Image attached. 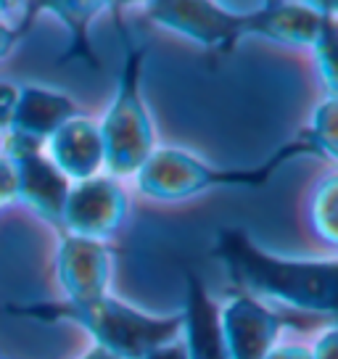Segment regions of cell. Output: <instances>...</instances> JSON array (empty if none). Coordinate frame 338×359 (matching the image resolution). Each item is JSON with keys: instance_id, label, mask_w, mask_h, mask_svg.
<instances>
[{"instance_id": "obj_13", "label": "cell", "mask_w": 338, "mask_h": 359, "mask_svg": "<svg viewBox=\"0 0 338 359\" xmlns=\"http://www.w3.org/2000/svg\"><path fill=\"white\" fill-rule=\"evenodd\" d=\"M77 114L82 111L67 93L46 88V85H34V82H22V95H19L16 116L8 133L19 135L29 143H37V146H46L48 137Z\"/></svg>"}, {"instance_id": "obj_14", "label": "cell", "mask_w": 338, "mask_h": 359, "mask_svg": "<svg viewBox=\"0 0 338 359\" xmlns=\"http://www.w3.org/2000/svg\"><path fill=\"white\" fill-rule=\"evenodd\" d=\"M37 13H50L56 16L58 22L67 27L69 32V50L64 61L69 58H79L85 64H90L93 69L101 67L98 56L93 53L90 45V24L101 16L103 11L111 8V3H93V0H43V3H34Z\"/></svg>"}, {"instance_id": "obj_11", "label": "cell", "mask_w": 338, "mask_h": 359, "mask_svg": "<svg viewBox=\"0 0 338 359\" xmlns=\"http://www.w3.org/2000/svg\"><path fill=\"white\" fill-rule=\"evenodd\" d=\"M333 22L336 19H327L312 3H259L254 37L315 50V45L323 40Z\"/></svg>"}, {"instance_id": "obj_20", "label": "cell", "mask_w": 338, "mask_h": 359, "mask_svg": "<svg viewBox=\"0 0 338 359\" xmlns=\"http://www.w3.org/2000/svg\"><path fill=\"white\" fill-rule=\"evenodd\" d=\"M19 203V172L6 154H0V209Z\"/></svg>"}, {"instance_id": "obj_15", "label": "cell", "mask_w": 338, "mask_h": 359, "mask_svg": "<svg viewBox=\"0 0 338 359\" xmlns=\"http://www.w3.org/2000/svg\"><path fill=\"white\" fill-rule=\"evenodd\" d=\"M302 133L312 143L317 156L338 164V98H325L320 103Z\"/></svg>"}, {"instance_id": "obj_24", "label": "cell", "mask_w": 338, "mask_h": 359, "mask_svg": "<svg viewBox=\"0 0 338 359\" xmlns=\"http://www.w3.org/2000/svg\"><path fill=\"white\" fill-rule=\"evenodd\" d=\"M79 359H119V357H114L111 351H106V348H101V346H95V344H93V346L88 348V351H85Z\"/></svg>"}, {"instance_id": "obj_2", "label": "cell", "mask_w": 338, "mask_h": 359, "mask_svg": "<svg viewBox=\"0 0 338 359\" xmlns=\"http://www.w3.org/2000/svg\"><path fill=\"white\" fill-rule=\"evenodd\" d=\"M6 312L43 317V320H72L88 330L95 346L111 351L119 359H143L164 344H172L182 333V312L148 314L114 299L111 293L93 304H24Z\"/></svg>"}, {"instance_id": "obj_8", "label": "cell", "mask_w": 338, "mask_h": 359, "mask_svg": "<svg viewBox=\"0 0 338 359\" xmlns=\"http://www.w3.org/2000/svg\"><path fill=\"white\" fill-rule=\"evenodd\" d=\"M114 251L103 241L58 233L56 278L67 304H93L109 296Z\"/></svg>"}, {"instance_id": "obj_1", "label": "cell", "mask_w": 338, "mask_h": 359, "mask_svg": "<svg viewBox=\"0 0 338 359\" xmlns=\"http://www.w3.org/2000/svg\"><path fill=\"white\" fill-rule=\"evenodd\" d=\"M212 257L241 293L338 320V259H288L257 246L246 230L222 227Z\"/></svg>"}, {"instance_id": "obj_9", "label": "cell", "mask_w": 338, "mask_h": 359, "mask_svg": "<svg viewBox=\"0 0 338 359\" xmlns=\"http://www.w3.org/2000/svg\"><path fill=\"white\" fill-rule=\"evenodd\" d=\"M291 323V317H283L248 293H238L219 306V325L230 359H264Z\"/></svg>"}, {"instance_id": "obj_18", "label": "cell", "mask_w": 338, "mask_h": 359, "mask_svg": "<svg viewBox=\"0 0 338 359\" xmlns=\"http://www.w3.org/2000/svg\"><path fill=\"white\" fill-rule=\"evenodd\" d=\"M320 77L327 88V98H338V19L330 24V29L323 34V40L315 45Z\"/></svg>"}, {"instance_id": "obj_19", "label": "cell", "mask_w": 338, "mask_h": 359, "mask_svg": "<svg viewBox=\"0 0 338 359\" xmlns=\"http://www.w3.org/2000/svg\"><path fill=\"white\" fill-rule=\"evenodd\" d=\"M19 95H22V82L0 79V135L11 130L16 106H19Z\"/></svg>"}, {"instance_id": "obj_6", "label": "cell", "mask_w": 338, "mask_h": 359, "mask_svg": "<svg viewBox=\"0 0 338 359\" xmlns=\"http://www.w3.org/2000/svg\"><path fill=\"white\" fill-rule=\"evenodd\" d=\"M124 217H127V196L119 180L98 175L82 182H72L58 233L109 243V238L124 224Z\"/></svg>"}, {"instance_id": "obj_4", "label": "cell", "mask_w": 338, "mask_h": 359, "mask_svg": "<svg viewBox=\"0 0 338 359\" xmlns=\"http://www.w3.org/2000/svg\"><path fill=\"white\" fill-rule=\"evenodd\" d=\"M293 156H317L304 133L296 140L280 146L257 169H219L193 156L182 148H156L143 167L137 169V191L156 201H180L196 193H203L219 185H262Z\"/></svg>"}, {"instance_id": "obj_23", "label": "cell", "mask_w": 338, "mask_h": 359, "mask_svg": "<svg viewBox=\"0 0 338 359\" xmlns=\"http://www.w3.org/2000/svg\"><path fill=\"white\" fill-rule=\"evenodd\" d=\"M264 359H312V348H306V346H275Z\"/></svg>"}, {"instance_id": "obj_16", "label": "cell", "mask_w": 338, "mask_h": 359, "mask_svg": "<svg viewBox=\"0 0 338 359\" xmlns=\"http://www.w3.org/2000/svg\"><path fill=\"white\" fill-rule=\"evenodd\" d=\"M309 217H312L317 236L338 246V175L320 182V188L312 196Z\"/></svg>"}, {"instance_id": "obj_5", "label": "cell", "mask_w": 338, "mask_h": 359, "mask_svg": "<svg viewBox=\"0 0 338 359\" xmlns=\"http://www.w3.org/2000/svg\"><path fill=\"white\" fill-rule=\"evenodd\" d=\"M259 6V3H257ZM254 3H206V0H156L146 3L148 22L182 34L209 53H227L243 37H254Z\"/></svg>"}, {"instance_id": "obj_25", "label": "cell", "mask_w": 338, "mask_h": 359, "mask_svg": "<svg viewBox=\"0 0 338 359\" xmlns=\"http://www.w3.org/2000/svg\"><path fill=\"white\" fill-rule=\"evenodd\" d=\"M336 323H338V320H336Z\"/></svg>"}, {"instance_id": "obj_21", "label": "cell", "mask_w": 338, "mask_h": 359, "mask_svg": "<svg viewBox=\"0 0 338 359\" xmlns=\"http://www.w3.org/2000/svg\"><path fill=\"white\" fill-rule=\"evenodd\" d=\"M312 359H338V323L327 325L312 346Z\"/></svg>"}, {"instance_id": "obj_22", "label": "cell", "mask_w": 338, "mask_h": 359, "mask_svg": "<svg viewBox=\"0 0 338 359\" xmlns=\"http://www.w3.org/2000/svg\"><path fill=\"white\" fill-rule=\"evenodd\" d=\"M143 359H188V351H185L182 338H175L172 344L158 346L156 351H151V354H148V357H143Z\"/></svg>"}, {"instance_id": "obj_7", "label": "cell", "mask_w": 338, "mask_h": 359, "mask_svg": "<svg viewBox=\"0 0 338 359\" xmlns=\"http://www.w3.org/2000/svg\"><path fill=\"white\" fill-rule=\"evenodd\" d=\"M3 154L11 158L19 172V203L29 206L40 219L61 230L64 203L72 182L53 167V161L46 156V148L6 133Z\"/></svg>"}, {"instance_id": "obj_17", "label": "cell", "mask_w": 338, "mask_h": 359, "mask_svg": "<svg viewBox=\"0 0 338 359\" xmlns=\"http://www.w3.org/2000/svg\"><path fill=\"white\" fill-rule=\"evenodd\" d=\"M34 16H37L34 3H0V61L11 56V50L27 34V27Z\"/></svg>"}, {"instance_id": "obj_3", "label": "cell", "mask_w": 338, "mask_h": 359, "mask_svg": "<svg viewBox=\"0 0 338 359\" xmlns=\"http://www.w3.org/2000/svg\"><path fill=\"white\" fill-rule=\"evenodd\" d=\"M111 13L116 19V29L122 34L124 64L111 106L98 122V130L103 140V175L122 180L135 177L137 169L156 151V133L140 93V74H143V58H146L148 45L135 43V37L127 32V24L122 22V8L116 3H111Z\"/></svg>"}, {"instance_id": "obj_12", "label": "cell", "mask_w": 338, "mask_h": 359, "mask_svg": "<svg viewBox=\"0 0 338 359\" xmlns=\"http://www.w3.org/2000/svg\"><path fill=\"white\" fill-rule=\"evenodd\" d=\"M185 306H182V344L188 359H230L219 325V306L206 293L196 272L185 275Z\"/></svg>"}, {"instance_id": "obj_10", "label": "cell", "mask_w": 338, "mask_h": 359, "mask_svg": "<svg viewBox=\"0 0 338 359\" xmlns=\"http://www.w3.org/2000/svg\"><path fill=\"white\" fill-rule=\"evenodd\" d=\"M46 156L69 180L82 182L103 175V140L98 122L77 114L46 140Z\"/></svg>"}]
</instances>
